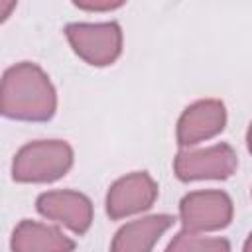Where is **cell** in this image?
Segmentation results:
<instances>
[{
    "instance_id": "cell-1",
    "label": "cell",
    "mask_w": 252,
    "mask_h": 252,
    "mask_svg": "<svg viewBox=\"0 0 252 252\" xmlns=\"http://www.w3.org/2000/svg\"><path fill=\"white\" fill-rule=\"evenodd\" d=\"M57 110V93L47 73L30 61L8 67L0 79V116L47 122Z\"/></svg>"
},
{
    "instance_id": "cell-2",
    "label": "cell",
    "mask_w": 252,
    "mask_h": 252,
    "mask_svg": "<svg viewBox=\"0 0 252 252\" xmlns=\"http://www.w3.org/2000/svg\"><path fill=\"white\" fill-rule=\"evenodd\" d=\"M73 167V148L65 140H35L22 146L12 159L18 183H51Z\"/></svg>"
},
{
    "instance_id": "cell-3",
    "label": "cell",
    "mask_w": 252,
    "mask_h": 252,
    "mask_svg": "<svg viewBox=\"0 0 252 252\" xmlns=\"http://www.w3.org/2000/svg\"><path fill=\"white\" fill-rule=\"evenodd\" d=\"M65 35L73 51L89 65H112L122 53V30L116 22L67 24Z\"/></svg>"
},
{
    "instance_id": "cell-4",
    "label": "cell",
    "mask_w": 252,
    "mask_h": 252,
    "mask_svg": "<svg viewBox=\"0 0 252 252\" xmlns=\"http://www.w3.org/2000/svg\"><path fill=\"white\" fill-rule=\"evenodd\" d=\"M234 215L232 199L219 189L191 191L179 201V219L187 232H213L230 224Z\"/></svg>"
},
{
    "instance_id": "cell-5",
    "label": "cell",
    "mask_w": 252,
    "mask_h": 252,
    "mask_svg": "<svg viewBox=\"0 0 252 252\" xmlns=\"http://www.w3.org/2000/svg\"><path fill=\"white\" fill-rule=\"evenodd\" d=\"M238 167L236 152L230 144H215L209 148L179 150L173 159V173L179 181L226 179Z\"/></svg>"
},
{
    "instance_id": "cell-6",
    "label": "cell",
    "mask_w": 252,
    "mask_h": 252,
    "mask_svg": "<svg viewBox=\"0 0 252 252\" xmlns=\"http://www.w3.org/2000/svg\"><path fill=\"white\" fill-rule=\"evenodd\" d=\"M159 187L148 171H134L116 179L106 193V215L120 220L148 211L158 199Z\"/></svg>"
},
{
    "instance_id": "cell-7",
    "label": "cell",
    "mask_w": 252,
    "mask_h": 252,
    "mask_svg": "<svg viewBox=\"0 0 252 252\" xmlns=\"http://www.w3.org/2000/svg\"><path fill=\"white\" fill-rule=\"evenodd\" d=\"M226 126V108L219 98H201L189 104L179 120L175 138L181 150L215 138Z\"/></svg>"
},
{
    "instance_id": "cell-8",
    "label": "cell",
    "mask_w": 252,
    "mask_h": 252,
    "mask_svg": "<svg viewBox=\"0 0 252 252\" xmlns=\"http://www.w3.org/2000/svg\"><path fill=\"white\" fill-rule=\"evenodd\" d=\"M35 209L41 217L67 226L79 236L85 234L93 224V203L85 193L79 191H45L37 197Z\"/></svg>"
},
{
    "instance_id": "cell-9",
    "label": "cell",
    "mask_w": 252,
    "mask_h": 252,
    "mask_svg": "<svg viewBox=\"0 0 252 252\" xmlns=\"http://www.w3.org/2000/svg\"><path fill=\"white\" fill-rule=\"evenodd\" d=\"M173 220L171 215H150L130 220L116 230L110 242V252H152Z\"/></svg>"
},
{
    "instance_id": "cell-10",
    "label": "cell",
    "mask_w": 252,
    "mask_h": 252,
    "mask_svg": "<svg viewBox=\"0 0 252 252\" xmlns=\"http://www.w3.org/2000/svg\"><path fill=\"white\" fill-rule=\"evenodd\" d=\"M10 248L12 252H73L75 240L57 226L24 219L12 230Z\"/></svg>"
},
{
    "instance_id": "cell-11",
    "label": "cell",
    "mask_w": 252,
    "mask_h": 252,
    "mask_svg": "<svg viewBox=\"0 0 252 252\" xmlns=\"http://www.w3.org/2000/svg\"><path fill=\"white\" fill-rule=\"evenodd\" d=\"M165 252H230V242L226 238H209L181 230L171 238Z\"/></svg>"
},
{
    "instance_id": "cell-12",
    "label": "cell",
    "mask_w": 252,
    "mask_h": 252,
    "mask_svg": "<svg viewBox=\"0 0 252 252\" xmlns=\"http://www.w3.org/2000/svg\"><path fill=\"white\" fill-rule=\"evenodd\" d=\"M73 4L87 12H108L124 6V0H77Z\"/></svg>"
},
{
    "instance_id": "cell-13",
    "label": "cell",
    "mask_w": 252,
    "mask_h": 252,
    "mask_svg": "<svg viewBox=\"0 0 252 252\" xmlns=\"http://www.w3.org/2000/svg\"><path fill=\"white\" fill-rule=\"evenodd\" d=\"M14 10H16V2H4V0H0V24L4 20H8V16Z\"/></svg>"
}]
</instances>
